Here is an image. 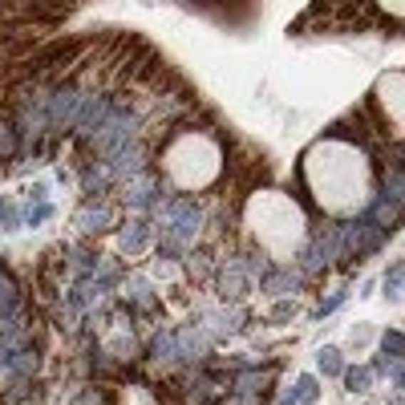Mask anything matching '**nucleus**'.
<instances>
[{
	"label": "nucleus",
	"mask_w": 405,
	"mask_h": 405,
	"mask_svg": "<svg viewBox=\"0 0 405 405\" xmlns=\"http://www.w3.org/2000/svg\"><path fill=\"white\" fill-rule=\"evenodd\" d=\"M317 377H300V381H296V401H304V405H308V401H317Z\"/></svg>",
	"instance_id": "nucleus-7"
},
{
	"label": "nucleus",
	"mask_w": 405,
	"mask_h": 405,
	"mask_svg": "<svg viewBox=\"0 0 405 405\" xmlns=\"http://www.w3.org/2000/svg\"><path fill=\"white\" fill-rule=\"evenodd\" d=\"M0 227L16 231V211H13V202H9V199H0Z\"/></svg>",
	"instance_id": "nucleus-10"
},
{
	"label": "nucleus",
	"mask_w": 405,
	"mask_h": 405,
	"mask_svg": "<svg viewBox=\"0 0 405 405\" xmlns=\"http://www.w3.org/2000/svg\"><path fill=\"white\" fill-rule=\"evenodd\" d=\"M77 4H0V183L53 166L77 187L73 227H150L158 264L207 300L267 296L243 207L272 187V163L199 89L122 25L69 29Z\"/></svg>",
	"instance_id": "nucleus-1"
},
{
	"label": "nucleus",
	"mask_w": 405,
	"mask_h": 405,
	"mask_svg": "<svg viewBox=\"0 0 405 405\" xmlns=\"http://www.w3.org/2000/svg\"><path fill=\"white\" fill-rule=\"evenodd\" d=\"M385 296H405V264H393L389 272H385Z\"/></svg>",
	"instance_id": "nucleus-4"
},
{
	"label": "nucleus",
	"mask_w": 405,
	"mask_h": 405,
	"mask_svg": "<svg viewBox=\"0 0 405 405\" xmlns=\"http://www.w3.org/2000/svg\"><path fill=\"white\" fill-rule=\"evenodd\" d=\"M320 373H324V377H341V373H344L341 353H337V349H320Z\"/></svg>",
	"instance_id": "nucleus-5"
},
{
	"label": "nucleus",
	"mask_w": 405,
	"mask_h": 405,
	"mask_svg": "<svg viewBox=\"0 0 405 405\" xmlns=\"http://www.w3.org/2000/svg\"><path fill=\"white\" fill-rule=\"evenodd\" d=\"M381 349H385V357H405V332H385Z\"/></svg>",
	"instance_id": "nucleus-6"
},
{
	"label": "nucleus",
	"mask_w": 405,
	"mask_h": 405,
	"mask_svg": "<svg viewBox=\"0 0 405 405\" xmlns=\"http://www.w3.org/2000/svg\"><path fill=\"white\" fill-rule=\"evenodd\" d=\"M45 219H53V207H49V202H37V207H29L25 223H29V227H41Z\"/></svg>",
	"instance_id": "nucleus-8"
},
{
	"label": "nucleus",
	"mask_w": 405,
	"mask_h": 405,
	"mask_svg": "<svg viewBox=\"0 0 405 405\" xmlns=\"http://www.w3.org/2000/svg\"><path fill=\"white\" fill-rule=\"evenodd\" d=\"M0 405H49L45 317L9 260H0Z\"/></svg>",
	"instance_id": "nucleus-3"
},
{
	"label": "nucleus",
	"mask_w": 405,
	"mask_h": 405,
	"mask_svg": "<svg viewBox=\"0 0 405 405\" xmlns=\"http://www.w3.org/2000/svg\"><path fill=\"white\" fill-rule=\"evenodd\" d=\"M369 377H373V373H369V369H349V373H344V381H349V389L353 393H361L369 385Z\"/></svg>",
	"instance_id": "nucleus-9"
},
{
	"label": "nucleus",
	"mask_w": 405,
	"mask_h": 405,
	"mask_svg": "<svg viewBox=\"0 0 405 405\" xmlns=\"http://www.w3.org/2000/svg\"><path fill=\"white\" fill-rule=\"evenodd\" d=\"M397 385H401V389H405V369H401V373H397Z\"/></svg>",
	"instance_id": "nucleus-11"
},
{
	"label": "nucleus",
	"mask_w": 405,
	"mask_h": 405,
	"mask_svg": "<svg viewBox=\"0 0 405 405\" xmlns=\"http://www.w3.org/2000/svg\"><path fill=\"white\" fill-rule=\"evenodd\" d=\"M280 361L255 365L219 357L207 365H158V361H114L86 369L69 405H267L276 393Z\"/></svg>",
	"instance_id": "nucleus-2"
},
{
	"label": "nucleus",
	"mask_w": 405,
	"mask_h": 405,
	"mask_svg": "<svg viewBox=\"0 0 405 405\" xmlns=\"http://www.w3.org/2000/svg\"><path fill=\"white\" fill-rule=\"evenodd\" d=\"M280 405H296V397H284V401H280Z\"/></svg>",
	"instance_id": "nucleus-12"
}]
</instances>
